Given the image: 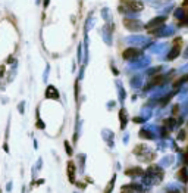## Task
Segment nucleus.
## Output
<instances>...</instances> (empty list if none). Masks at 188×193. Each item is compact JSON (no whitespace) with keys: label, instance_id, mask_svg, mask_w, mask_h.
<instances>
[{"label":"nucleus","instance_id":"1","mask_svg":"<svg viewBox=\"0 0 188 193\" xmlns=\"http://www.w3.org/2000/svg\"><path fill=\"white\" fill-rule=\"evenodd\" d=\"M165 177V171L160 165H150L146 171H144V177H143V183L147 184V186H156V184H160L162 180Z\"/></svg>","mask_w":188,"mask_h":193},{"label":"nucleus","instance_id":"2","mask_svg":"<svg viewBox=\"0 0 188 193\" xmlns=\"http://www.w3.org/2000/svg\"><path fill=\"white\" fill-rule=\"evenodd\" d=\"M134 155H135L141 162H152V161L156 158V152H153L146 143H141V144H137V146H135Z\"/></svg>","mask_w":188,"mask_h":193},{"label":"nucleus","instance_id":"3","mask_svg":"<svg viewBox=\"0 0 188 193\" xmlns=\"http://www.w3.org/2000/svg\"><path fill=\"white\" fill-rule=\"evenodd\" d=\"M122 6H125V9L128 12H134V13H138L143 10L144 7V3L141 0H122Z\"/></svg>","mask_w":188,"mask_h":193},{"label":"nucleus","instance_id":"4","mask_svg":"<svg viewBox=\"0 0 188 193\" xmlns=\"http://www.w3.org/2000/svg\"><path fill=\"white\" fill-rule=\"evenodd\" d=\"M123 27L132 33H138L143 28H146V25H143V22H140L138 19H131V18H125L123 19Z\"/></svg>","mask_w":188,"mask_h":193},{"label":"nucleus","instance_id":"5","mask_svg":"<svg viewBox=\"0 0 188 193\" xmlns=\"http://www.w3.org/2000/svg\"><path fill=\"white\" fill-rule=\"evenodd\" d=\"M141 53H143V50H140V49H137V47H128L126 50H123V53H122V58H123L125 61L135 62V61H138V59H140Z\"/></svg>","mask_w":188,"mask_h":193},{"label":"nucleus","instance_id":"6","mask_svg":"<svg viewBox=\"0 0 188 193\" xmlns=\"http://www.w3.org/2000/svg\"><path fill=\"white\" fill-rule=\"evenodd\" d=\"M120 193H149V192L144 189L143 184H140V183H131V184L122 186Z\"/></svg>","mask_w":188,"mask_h":193},{"label":"nucleus","instance_id":"7","mask_svg":"<svg viewBox=\"0 0 188 193\" xmlns=\"http://www.w3.org/2000/svg\"><path fill=\"white\" fill-rule=\"evenodd\" d=\"M129 44H138V46H147L149 43H150V38L147 37V35H129V37H126L125 38Z\"/></svg>","mask_w":188,"mask_h":193},{"label":"nucleus","instance_id":"8","mask_svg":"<svg viewBox=\"0 0 188 193\" xmlns=\"http://www.w3.org/2000/svg\"><path fill=\"white\" fill-rule=\"evenodd\" d=\"M112 31H113V22H106L103 27V40L107 46H112Z\"/></svg>","mask_w":188,"mask_h":193},{"label":"nucleus","instance_id":"9","mask_svg":"<svg viewBox=\"0 0 188 193\" xmlns=\"http://www.w3.org/2000/svg\"><path fill=\"white\" fill-rule=\"evenodd\" d=\"M165 22H166V15H157V16H154L153 19L149 21V24L146 25V28L154 30V28H159V27L165 25Z\"/></svg>","mask_w":188,"mask_h":193},{"label":"nucleus","instance_id":"10","mask_svg":"<svg viewBox=\"0 0 188 193\" xmlns=\"http://www.w3.org/2000/svg\"><path fill=\"white\" fill-rule=\"evenodd\" d=\"M182 121H184L182 118H179V120H176V118H173V117L165 118V121H163V128H165V130H168V131H173V130L182 123Z\"/></svg>","mask_w":188,"mask_h":193},{"label":"nucleus","instance_id":"11","mask_svg":"<svg viewBox=\"0 0 188 193\" xmlns=\"http://www.w3.org/2000/svg\"><path fill=\"white\" fill-rule=\"evenodd\" d=\"M138 136H140L141 139H144V140H157V139H159L153 131L150 130V127H143V128L138 131Z\"/></svg>","mask_w":188,"mask_h":193},{"label":"nucleus","instance_id":"12","mask_svg":"<svg viewBox=\"0 0 188 193\" xmlns=\"http://www.w3.org/2000/svg\"><path fill=\"white\" fill-rule=\"evenodd\" d=\"M125 174L131 178H138V177H144V170L141 167H131L125 171Z\"/></svg>","mask_w":188,"mask_h":193},{"label":"nucleus","instance_id":"13","mask_svg":"<svg viewBox=\"0 0 188 193\" xmlns=\"http://www.w3.org/2000/svg\"><path fill=\"white\" fill-rule=\"evenodd\" d=\"M102 137L104 139V141L109 144V147H113L115 146V133L110 131V130H103L102 131Z\"/></svg>","mask_w":188,"mask_h":193},{"label":"nucleus","instance_id":"14","mask_svg":"<svg viewBox=\"0 0 188 193\" xmlns=\"http://www.w3.org/2000/svg\"><path fill=\"white\" fill-rule=\"evenodd\" d=\"M149 65H150V58L144 56L143 59H138L135 62H132V64H131V68H132V70H143V68H146V67H149Z\"/></svg>","mask_w":188,"mask_h":193},{"label":"nucleus","instance_id":"15","mask_svg":"<svg viewBox=\"0 0 188 193\" xmlns=\"http://www.w3.org/2000/svg\"><path fill=\"white\" fill-rule=\"evenodd\" d=\"M118 117H119V121H120V130H125L126 128V124L129 121V117H128V112H126L125 108H120Z\"/></svg>","mask_w":188,"mask_h":193},{"label":"nucleus","instance_id":"16","mask_svg":"<svg viewBox=\"0 0 188 193\" xmlns=\"http://www.w3.org/2000/svg\"><path fill=\"white\" fill-rule=\"evenodd\" d=\"M176 180L178 181H181L182 184H187L188 183V167H182L178 173H176Z\"/></svg>","mask_w":188,"mask_h":193},{"label":"nucleus","instance_id":"17","mask_svg":"<svg viewBox=\"0 0 188 193\" xmlns=\"http://www.w3.org/2000/svg\"><path fill=\"white\" fill-rule=\"evenodd\" d=\"M179 53H181V46L179 44H175L171 50H169V53L166 55L165 61H173V59H176L179 56Z\"/></svg>","mask_w":188,"mask_h":193},{"label":"nucleus","instance_id":"18","mask_svg":"<svg viewBox=\"0 0 188 193\" xmlns=\"http://www.w3.org/2000/svg\"><path fill=\"white\" fill-rule=\"evenodd\" d=\"M66 173H68V178L71 183H75V174H77V167L72 161L68 162V168H66Z\"/></svg>","mask_w":188,"mask_h":193},{"label":"nucleus","instance_id":"19","mask_svg":"<svg viewBox=\"0 0 188 193\" xmlns=\"http://www.w3.org/2000/svg\"><path fill=\"white\" fill-rule=\"evenodd\" d=\"M173 15H175V18L179 21V24L182 25V24H184V21H185V16H187V10H185L184 7H176Z\"/></svg>","mask_w":188,"mask_h":193},{"label":"nucleus","instance_id":"20","mask_svg":"<svg viewBox=\"0 0 188 193\" xmlns=\"http://www.w3.org/2000/svg\"><path fill=\"white\" fill-rule=\"evenodd\" d=\"M116 88H118V93H119V103L123 105V102H125V99H126V91H125L123 84L120 83L119 80L116 81Z\"/></svg>","mask_w":188,"mask_h":193},{"label":"nucleus","instance_id":"21","mask_svg":"<svg viewBox=\"0 0 188 193\" xmlns=\"http://www.w3.org/2000/svg\"><path fill=\"white\" fill-rule=\"evenodd\" d=\"M46 97H47V99H54V100H57V99H59V91H57V88L53 87V86H49L47 90H46Z\"/></svg>","mask_w":188,"mask_h":193},{"label":"nucleus","instance_id":"22","mask_svg":"<svg viewBox=\"0 0 188 193\" xmlns=\"http://www.w3.org/2000/svg\"><path fill=\"white\" fill-rule=\"evenodd\" d=\"M94 24H96V19L93 18V13H90L88 15V18H87V21H85V25H84V31L85 33H88L93 27H94Z\"/></svg>","mask_w":188,"mask_h":193},{"label":"nucleus","instance_id":"23","mask_svg":"<svg viewBox=\"0 0 188 193\" xmlns=\"http://www.w3.org/2000/svg\"><path fill=\"white\" fill-rule=\"evenodd\" d=\"M141 84H143V75L141 74H138V75L131 78V87L138 88V87H141Z\"/></svg>","mask_w":188,"mask_h":193},{"label":"nucleus","instance_id":"24","mask_svg":"<svg viewBox=\"0 0 188 193\" xmlns=\"http://www.w3.org/2000/svg\"><path fill=\"white\" fill-rule=\"evenodd\" d=\"M115 183H116V174H113V176H112L110 181L107 183V186H106V189H104V193H112L113 192V189H115Z\"/></svg>","mask_w":188,"mask_h":193},{"label":"nucleus","instance_id":"25","mask_svg":"<svg viewBox=\"0 0 188 193\" xmlns=\"http://www.w3.org/2000/svg\"><path fill=\"white\" fill-rule=\"evenodd\" d=\"M165 47H168V44H165V43H162V44H154V47H152V53L159 55V53H162L165 50Z\"/></svg>","mask_w":188,"mask_h":193},{"label":"nucleus","instance_id":"26","mask_svg":"<svg viewBox=\"0 0 188 193\" xmlns=\"http://www.w3.org/2000/svg\"><path fill=\"white\" fill-rule=\"evenodd\" d=\"M102 16L106 22H112V15H110V10L107 7H103L102 9Z\"/></svg>","mask_w":188,"mask_h":193},{"label":"nucleus","instance_id":"27","mask_svg":"<svg viewBox=\"0 0 188 193\" xmlns=\"http://www.w3.org/2000/svg\"><path fill=\"white\" fill-rule=\"evenodd\" d=\"M172 162H173V156H172V155H169V156H166V158H163V159H162L159 165H160V167L163 168V167H169V165H171Z\"/></svg>","mask_w":188,"mask_h":193},{"label":"nucleus","instance_id":"28","mask_svg":"<svg viewBox=\"0 0 188 193\" xmlns=\"http://www.w3.org/2000/svg\"><path fill=\"white\" fill-rule=\"evenodd\" d=\"M187 83H188V75H184L182 78H179L178 81H175V87L179 88L182 84H187Z\"/></svg>","mask_w":188,"mask_h":193},{"label":"nucleus","instance_id":"29","mask_svg":"<svg viewBox=\"0 0 188 193\" xmlns=\"http://www.w3.org/2000/svg\"><path fill=\"white\" fill-rule=\"evenodd\" d=\"M166 193H182V192H181V189H178L175 184H169V186L166 187Z\"/></svg>","mask_w":188,"mask_h":193},{"label":"nucleus","instance_id":"30","mask_svg":"<svg viewBox=\"0 0 188 193\" xmlns=\"http://www.w3.org/2000/svg\"><path fill=\"white\" fill-rule=\"evenodd\" d=\"M185 134H187V131L185 130H179V133H178V136H176V140L182 141L185 139Z\"/></svg>","mask_w":188,"mask_h":193},{"label":"nucleus","instance_id":"31","mask_svg":"<svg viewBox=\"0 0 188 193\" xmlns=\"http://www.w3.org/2000/svg\"><path fill=\"white\" fill-rule=\"evenodd\" d=\"M78 62L82 64V43H80L78 46Z\"/></svg>","mask_w":188,"mask_h":193},{"label":"nucleus","instance_id":"32","mask_svg":"<svg viewBox=\"0 0 188 193\" xmlns=\"http://www.w3.org/2000/svg\"><path fill=\"white\" fill-rule=\"evenodd\" d=\"M78 159H80V162H81L80 170H81V171H84V168H85V167H84V162H85V155H80V156H78Z\"/></svg>","mask_w":188,"mask_h":193},{"label":"nucleus","instance_id":"33","mask_svg":"<svg viewBox=\"0 0 188 193\" xmlns=\"http://www.w3.org/2000/svg\"><path fill=\"white\" fill-rule=\"evenodd\" d=\"M65 149H66V153H68L69 156L74 153V150H72V147H71V144H69V141H65Z\"/></svg>","mask_w":188,"mask_h":193},{"label":"nucleus","instance_id":"34","mask_svg":"<svg viewBox=\"0 0 188 193\" xmlns=\"http://www.w3.org/2000/svg\"><path fill=\"white\" fill-rule=\"evenodd\" d=\"M77 186H78L80 189H82V190L85 189V183H82V181H78V183H77Z\"/></svg>","mask_w":188,"mask_h":193},{"label":"nucleus","instance_id":"35","mask_svg":"<svg viewBox=\"0 0 188 193\" xmlns=\"http://www.w3.org/2000/svg\"><path fill=\"white\" fill-rule=\"evenodd\" d=\"M113 105H115V102L112 100V102H109V103H107V108H109V109H112V108H113Z\"/></svg>","mask_w":188,"mask_h":193},{"label":"nucleus","instance_id":"36","mask_svg":"<svg viewBox=\"0 0 188 193\" xmlns=\"http://www.w3.org/2000/svg\"><path fill=\"white\" fill-rule=\"evenodd\" d=\"M128 139H129V136H128V134H125V137H123V143H128Z\"/></svg>","mask_w":188,"mask_h":193},{"label":"nucleus","instance_id":"37","mask_svg":"<svg viewBox=\"0 0 188 193\" xmlns=\"http://www.w3.org/2000/svg\"><path fill=\"white\" fill-rule=\"evenodd\" d=\"M49 4V0H44V6H47Z\"/></svg>","mask_w":188,"mask_h":193},{"label":"nucleus","instance_id":"38","mask_svg":"<svg viewBox=\"0 0 188 193\" xmlns=\"http://www.w3.org/2000/svg\"><path fill=\"white\" fill-rule=\"evenodd\" d=\"M166 1H171V0H166Z\"/></svg>","mask_w":188,"mask_h":193},{"label":"nucleus","instance_id":"39","mask_svg":"<svg viewBox=\"0 0 188 193\" xmlns=\"http://www.w3.org/2000/svg\"><path fill=\"white\" fill-rule=\"evenodd\" d=\"M0 193H1V192H0Z\"/></svg>","mask_w":188,"mask_h":193}]
</instances>
